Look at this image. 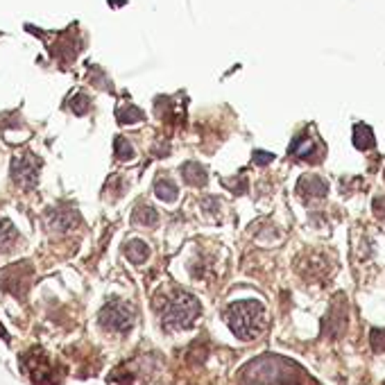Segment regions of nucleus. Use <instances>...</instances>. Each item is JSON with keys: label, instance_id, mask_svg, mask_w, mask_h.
I'll return each mask as SVG.
<instances>
[{"label": "nucleus", "instance_id": "f257e3e1", "mask_svg": "<svg viewBox=\"0 0 385 385\" xmlns=\"http://www.w3.org/2000/svg\"><path fill=\"white\" fill-rule=\"evenodd\" d=\"M297 367L281 356H263L252 360L240 372L242 385H286L293 381V372Z\"/></svg>", "mask_w": 385, "mask_h": 385}, {"label": "nucleus", "instance_id": "f03ea898", "mask_svg": "<svg viewBox=\"0 0 385 385\" xmlns=\"http://www.w3.org/2000/svg\"><path fill=\"white\" fill-rule=\"evenodd\" d=\"M227 324L231 333L240 337V340H254L256 335H261L265 329V308L261 301L254 299H245V301H236L227 308Z\"/></svg>", "mask_w": 385, "mask_h": 385}, {"label": "nucleus", "instance_id": "7ed1b4c3", "mask_svg": "<svg viewBox=\"0 0 385 385\" xmlns=\"http://www.w3.org/2000/svg\"><path fill=\"white\" fill-rule=\"evenodd\" d=\"M200 313H202L200 301L189 293H182L163 306L161 322L166 329H186V326H191L197 320Z\"/></svg>", "mask_w": 385, "mask_h": 385}, {"label": "nucleus", "instance_id": "20e7f679", "mask_svg": "<svg viewBox=\"0 0 385 385\" xmlns=\"http://www.w3.org/2000/svg\"><path fill=\"white\" fill-rule=\"evenodd\" d=\"M100 324L107 331L127 333L134 324V308L121 299H111L109 304L100 311Z\"/></svg>", "mask_w": 385, "mask_h": 385}, {"label": "nucleus", "instance_id": "39448f33", "mask_svg": "<svg viewBox=\"0 0 385 385\" xmlns=\"http://www.w3.org/2000/svg\"><path fill=\"white\" fill-rule=\"evenodd\" d=\"M39 170H41V161L26 152V155H18L11 159V168H9V174L11 179H14L16 186L21 189H34L39 182Z\"/></svg>", "mask_w": 385, "mask_h": 385}, {"label": "nucleus", "instance_id": "423d86ee", "mask_svg": "<svg viewBox=\"0 0 385 385\" xmlns=\"http://www.w3.org/2000/svg\"><path fill=\"white\" fill-rule=\"evenodd\" d=\"M30 279H32V267L28 263H16L3 272V288L11 295L23 297L26 288L30 286Z\"/></svg>", "mask_w": 385, "mask_h": 385}, {"label": "nucleus", "instance_id": "0eeeda50", "mask_svg": "<svg viewBox=\"0 0 385 385\" xmlns=\"http://www.w3.org/2000/svg\"><path fill=\"white\" fill-rule=\"evenodd\" d=\"M45 223L57 231H68V229L77 227L79 216H77V211H73L71 206H57V208H50V211L45 213Z\"/></svg>", "mask_w": 385, "mask_h": 385}, {"label": "nucleus", "instance_id": "6e6552de", "mask_svg": "<svg viewBox=\"0 0 385 385\" xmlns=\"http://www.w3.org/2000/svg\"><path fill=\"white\" fill-rule=\"evenodd\" d=\"M304 197H324L329 193V184H326L318 174H304L299 179V189H297Z\"/></svg>", "mask_w": 385, "mask_h": 385}, {"label": "nucleus", "instance_id": "1a4fd4ad", "mask_svg": "<svg viewBox=\"0 0 385 385\" xmlns=\"http://www.w3.org/2000/svg\"><path fill=\"white\" fill-rule=\"evenodd\" d=\"M182 177L186 184H191V186H204L208 182V172L204 166H200V163H184L182 166Z\"/></svg>", "mask_w": 385, "mask_h": 385}, {"label": "nucleus", "instance_id": "9d476101", "mask_svg": "<svg viewBox=\"0 0 385 385\" xmlns=\"http://www.w3.org/2000/svg\"><path fill=\"white\" fill-rule=\"evenodd\" d=\"M18 240V231L14 227V223L7 218H0V252H7L16 245Z\"/></svg>", "mask_w": 385, "mask_h": 385}, {"label": "nucleus", "instance_id": "9b49d317", "mask_svg": "<svg viewBox=\"0 0 385 385\" xmlns=\"http://www.w3.org/2000/svg\"><path fill=\"white\" fill-rule=\"evenodd\" d=\"M125 256L130 259L132 263H136V265H141V263H145L147 261V256H150V247L143 242V240H138V238H134V240H130V242H125Z\"/></svg>", "mask_w": 385, "mask_h": 385}, {"label": "nucleus", "instance_id": "f8f14e48", "mask_svg": "<svg viewBox=\"0 0 385 385\" xmlns=\"http://www.w3.org/2000/svg\"><path fill=\"white\" fill-rule=\"evenodd\" d=\"M354 145H356L358 150H372V147L376 145L374 132H372L369 125L358 123V125L354 127Z\"/></svg>", "mask_w": 385, "mask_h": 385}, {"label": "nucleus", "instance_id": "ddd939ff", "mask_svg": "<svg viewBox=\"0 0 385 385\" xmlns=\"http://www.w3.org/2000/svg\"><path fill=\"white\" fill-rule=\"evenodd\" d=\"M132 220H134V225H141V227H155L159 223V213L155 211L152 206H147V204H138L134 208V213H132Z\"/></svg>", "mask_w": 385, "mask_h": 385}, {"label": "nucleus", "instance_id": "4468645a", "mask_svg": "<svg viewBox=\"0 0 385 385\" xmlns=\"http://www.w3.org/2000/svg\"><path fill=\"white\" fill-rule=\"evenodd\" d=\"M155 193L161 202H168L172 204L174 200L179 197V189H177V184H172L170 179H157L155 184Z\"/></svg>", "mask_w": 385, "mask_h": 385}, {"label": "nucleus", "instance_id": "2eb2a0df", "mask_svg": "<svg viewBox=\"0 0 385 385\" xmlns=\"http://www.w3.org/2000/svg\"><path fill=\"white\" fill-rule=\"evenodd\" d=\"M313 141L306 136V134H299L293 143H290V155H293L295 159H311L313 155Z\"/></svg>", "mask_w": 385, "mask_h": 385}, {"label": "nucleus", "instance_id": "dca6fc26", "mask_svg": "<svg viewBox=\"0 0 385 385\" xmlns=\"http://www.w3.org/2000/svg\"><path fill=\"white\" fill-rule=\"evenodd\" d=\"M116 116H118L121 125H132V123H138V121L145 118V113L138 107H134V104H125V107L118 109V113H116Z\"/></svg>", "mask_w": 385, "mask_h": 385}, {"label": "nucleus", "instance_id": "f3484780", "mask_svg": "<svg viewBox=\"0 0 385 385\" xmlns=\"http://www.w3.org/2000/svg\"><path fill=\"white\" fill-rule=\"evenodd\" d=\"M116 159H121V161H130V159H134V147H132V143L127 141V138H123V136H118L116 138Z\"/></svg>", "mask_w": 385, "mask_h": 385}, {"label": "nucleus", "instance_id": "a211bd4d", "mask_svg": "<svg viewBox=\"0 0 385 385\" xmlns=\"http://www.w3.org/2000/svg\"><path fill=\"white\" fill-rule=\"evenodd\" d=\"M71 109L75 111V113H87V109H89V98L84 96V93H77V96L71 100Z\"/></svg>", "mask_w": 385, "mask_h": 385}, {"label": "nucleus", "instance_id": "6ab92c4d", "mask_svg": "<svg viewBox=\"0 0 385 385\" xmlns=\"http://www.w3.org/2000/svg\"><path fill=\"white\" fill-rule=\"evenodd\" d=\"M270 161H274V155L261 152V150H256V152H254V163H256V166H267Z\"/></svg>", "mask_w": 385, "mask_h": 385}, {"label": "nucleus", "instance_id": "aec40b11", "mask_svg": "<svg viewBox=\"0 0 385 385\" xmlns=\"http://www.w3.org/2000/svg\"><path fill=\"white\" fill-rule=\"evenodd\" d=\"M374 213L376 218H385V197H376L374 200Z\"/></svg>", "mask_w": 385, "mask_h": 385}, {"label": "nucleus", "instance_id": "412c9836", "mask_svg": "<svg viewBox=\"0 0 385 385\" xmlns=\"http://www.w3.org/2000/svg\"><path fill=\"white\" fill-rule=\"evenodd\" d=\"M0 335H5V329H3V326H0Z\"/></svg>", "mask_w": 385, "mask_h": 385}]
</instances>
